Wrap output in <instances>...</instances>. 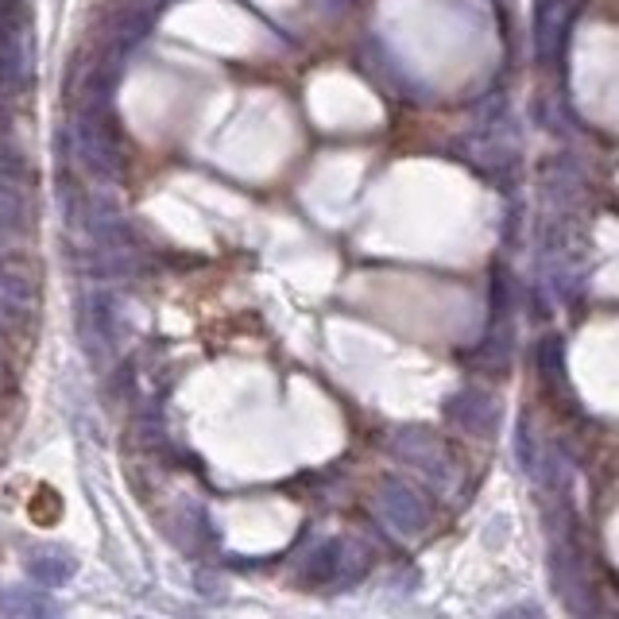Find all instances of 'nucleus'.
<instances>
[{
  "mask_svg": "<svg viewBox=\"0 0 619 619\" xmlns=\"http://www.w3.org/2000/svg\"><path fill=\"white\" fill-rule=\"evenodd\" d=\"M395 449L403 453L406 460H414L419 469H426L434 480H449L453 477V457L445 449V442H437V434L430 430H403V437L395 442Z\"/></svg>",
  "mask_w": 619,
  "mask_h": 619,
  "instance_id": "nucleus-3",
  "label": "nucleus"
},
{
  "mask_svg": "<svg viewBox=\"0 0 619 619\" xmlns=\"http://www.w3.org/2000/svg\"><path fill=\"white\" fill-rule=\"evenodd\" d=\"M539 372L546 391H557V395H569V372H565V341L557 334L542 337L539 345Z\"/></svg>",
  "mask_w": 619,
  "mask_h": 619,
  "instance_id": "nucleus-4",
  "label": "nucleus"
},
{
  "mask_svg": "<svg viewBox=\"0 0 619 619\" xmlns=\"http://www.w3.org/2000/svg\"><path fill=\"white\" fill-rule=\"evenodd\" d=\"M445 419L460 430V434H473V437H492L500 430V403H496L488 391L480 388H465L457 395L445 399Z\"/></svg>",
  "mask_w": 619,
  "mask_h": 619,
  "instance_id": "nucleus-1",
  "label": "nucleus"
},
{
  "mask_svg": "<svg viewBox=\"0 0 619 619\" xmlns=\"http://www.w3.org/2000/svg\"><path fill=\"white\" fill-rule=\"evenodd\" d=\"M511 449H515V465H519V469H523L526 477H534V469H539V453H542V445L534 442V434H531V419H526V414H519V422H515V437H511Z\"/></svg>",
  "mask_w": 619,
  "mask_h": 619,
  "instance_id": "nucleus-5",
  "label": "nucleus"
},
{
  "mask_svg": "<svg viewBox=\"0 0 619 619\" xmlns=\"http://www.w3.org/2000/svg\"><path fill=\"white\" fill-rule=\"evenodd\" d=\"M380 508H383V515H388V523L403 534H419L430 526L426 500H422L419 488L403 485V480H388V485L380 488Z\"/></svg>",
  "mask_w": 619,
  "mask_h": 619,
  "instance_id": "nucleus-2",
  "label": "nucleus"
}]
</instances>
